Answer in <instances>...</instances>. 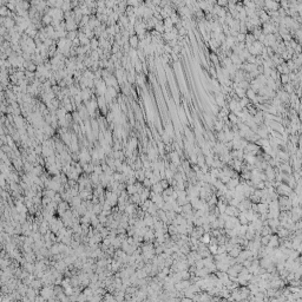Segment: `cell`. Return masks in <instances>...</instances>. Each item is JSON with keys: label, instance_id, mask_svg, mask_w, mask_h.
Instances as JSON below:
<instances>
[{"label": "cell", "instance_id": "cell-1", "mask_svg": "<svg viewBox=\"0 0 302 302\" xmlns=\"http://www.w3.org/2000/svg\"><path fill=\"white\" fill-rule=\"evenodd\" d=\"M137 147H138V139H137V137H130V139H129V142H128V148L130 149V150H132V151H135V150H137Z\"/></svg>", "mask_w": 302, "mask_h": 302}, {"label": "cell", "instance_id": "cell-2", "mask_svg": "<svg viewBox=\"0 0 302 302\" xmlns=\"http://www.w3.org/2000/svg\"><path fill=\"white\" fill-rule=\"evenodd\" d=\"M139 38L137 35H133V37H130L129 39V45L131 48H135V50H137L138 46H139Z\"/></svg>", "mask_w": 302, "mask_h": 302}, {"label": "cell", "instance_id": "cell-3", "mask_svg": "<svg viewBox=\"0 0 302 302\" xmlns=\"http://www.w3.org/2000/svg\"><path fill=\"white\" fill-rule=\"evenodd\" d=\"M216 104L218 106H221V108H224L226 106V96L223 93L220 92L216 94Z\"/></svg>", "mask_w": 302, "mask_h": 302}, {"label": "cell", "instance_id": "cell-4", "mask_svg": "<svg viewBox=\"0 0 302 302\" xmlns=\"http://www.w3.org/2000/svg\"><path fill=\"white\" fill-rule=\"evenodd\" d=\"M52 21H53V18L51 15H48V14H44L43 18H42V24L44 25V27L45 26H50L52 24Z\"/></svg>", "mask_w": 302, "mask_h": 302}, {"label": "cell", "instance_id": "cell-5", "mask_svg": "<svg viewBox=\"0 0 302 302\" xmlns=\"http://www.w3.org/2000/svg\"><path fill=\"white\" fill-rule=\"evenodd\" d=\"M90 47H91V50L92 51H96V50H98L99 48V39L98 38H93L91 39V42H90Z\"/></svg>", "mask_w": 302, "mask_h": 302}, {"label": "cell", "instance_id": "cell-6", "mask_svg": "<svg viewBox=\"0 0 302 302\" xmlns=\"http://www.w3.org/2000/svg\"><path fill=\"white\" fill-rule=\"evenodd\" d=\"M62 9H63V11H64L65 13L73 11V8H72V4H71V1H70V0H66V1H64V5H63Z\"/></svg>", "mask_w": 302, "mask_h": 302}, {"label": "cell", "instance_id": "cell-7", "mask_svg": "<svg viewBox=\"0 0 302 302\" xmlns=\"http://www.w3.org/2000/svg\"><path fill=\"white\" fill-rule=\"evenodd\" d=\"M246 96H247V98H248L250 102H254V100L256 99V97H257L256 92H255L254 90H251V89H248V90H247Z\"/></svg>", "mask_w": 302, "mask_h": 302}, {"label": "cell", "instance_id": "cell-8", "mask_svg": "<svg viewBox=\"0 0 302 302\" xmlns=\"http://www.w3.org/2000/svg\"><path fill=\"white\" fill-rule=\"evenodd\" d=\"M83 77H84V78H86V79H92V80H94V79H96L94 72H92L90 69H87V70H85V71L83 72Z\"/></svg>", "mask_w": 302, "mask_h": 302}, {"label": "cell", "instance_id": "cell-9", "mask_svg": "<svg viewBox=\"0 0 302 302\" xmlns=\"http://www.w3.org/2000/svg\"><path fill=\"white\" fill-rule=\"evenodd\" d=\"M235 93L237 94V97L240 99H242V98H244V97H247L246 96V93H247V90H244V89H242V87H236L235 89Z\"/></svg>", "mask_w": 302, "mask_h": 302}, {"label": "cell", "instance_id": "cell-10", "mask_svg": "<svg viewBox=\"0 0 302 302\" xmlns=\"http://www.w3.org/2000/svg\"><path fill=\"white\" fill-rule=\"evenodd\" d=\"M76 38H78V31H71V32L67 33V39H69V40L73 42Z\"/></svg>", "mask_w": 302, "mask_h": 302}, {"label": "cell", "instance_id": "cell-11", "mask_svg": "<svg viewBox=\"0 0 302 302\" xmlns=\"http://www.w3.org/2000/svg\"><path fill=\"white\" fill-rule=\"evenodd\" d=\"M136 84H138L141 86H144V77H143V73L136 76Z\"/></svg>", "mask_w": 302, "mask_h": 302}, {"label": "cell", "instance_id": "cell-12", "mask_svg": "<svg viewBox=\"0 0 302 302\" xmlns=\"http://www.w3.org/2000/svg\"><path fill=\"white\" fill-rule=\"evenodd\" d=\"M210 59L212 60V63L215 64V65H218L220 60H218V57H217L216 53H211V54H210Z\"/></svg>", "mask_w": 302, "mask_h": 302}, {"label": "cell", "instance_id": "cell-13", "mask_svg": "<svg viewBox=\"0 0 302 302\" xmlns=\"http://www.w3.org/2000/svg\"><path fill=\"white\" fill-rule=\"evenodd\" d=\"M281 82L283 83V84H287V83L289 82V77H288V74H282V77H281Z\"/></svg>", "mask_w": 302, "mask_h": 302}, {"label": "cell", "instance_id": "cell-14", "mask_svg": "<svg viewBox=\"0 0 302 302\" xmlns=\"http://www.w3.org/2000/svg\"><path fill=\"white\" fill-rule=\"evenodd\" d=\"M63 5H64L63 0H57V1H56V8H62Z\"/></svg>", "mask_w": 302, "mask_h": 302}, {"label": "cell", "instance_id": "cell-15", "mask_svg": "<svg viewBox=\"0 0 302 302\" xmlns=\"http://www.w3.org/2000/svg\"><path fill=\"white\" fill-rule=\"evenodd\" d=\"M105 6V1H97V8H103Z\"/></svg>", "mask_w": 302, "mask_h": 302}, {"label": "cell", "instance_id": "cell-16", "mask_svg": "<svg viewBox=\"0 0 302 302\" xmlns=\"http://www.w3.org/2000/svg\"><path fill=\"white\" fill-rule=\"evenodd\" d=\"M203 241L206 242V243H207V242H209V236H208V235H204V237H203Z\"/></svg>", "mask_w": 302, "mask_h": 302}]
</instances>
